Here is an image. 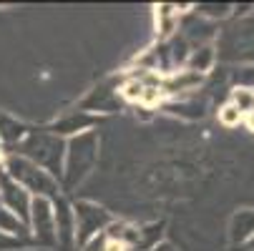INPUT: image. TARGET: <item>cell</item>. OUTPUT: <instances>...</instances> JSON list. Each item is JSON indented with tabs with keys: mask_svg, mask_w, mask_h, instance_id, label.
Instances as JSON below:
<instances>
[{
	"mask_svg": "<svg viewBox=\"0 0 254 251\" xmlns=\"http://www.w3.org/2000/svg\"><path fill=\"white\" fill-rule=\"evenodd\" d=\"M237 103H239V113L254 108V96H249L247 91H237Z\"/></svg>",
	"mask_w": 254,
	"mask_h": 251,
	"instance_id": "obj_10",
	"label": "cell"
},
{
	"mask_svg": "<svg viewBox=\"0 0 254 251\" xmlns=\"http://www.w3.org/2000/svg\"><path fill=\"white\" fill-rule=\"evenodd\" d=\"M237 118H239V108H234V105L224 108V113H222V121H224V123H234Z\"/></svg>",
	"mask_w": 254,
	"mask_h": 251,
	"instance_id": "obj_13",
	"label": "cell"
},
{
	"mask_svg": "<svg viewBox=\"0 0 254 251\" xmlns=\"http://www.w3.org/2000/svg\"><path fill=\"white\" fill-rule=\"evenodd\" d=\"M0 231L3 234H13V236H23L25 234V224L18 219V216H13V213L3 206V201H0Z\"/></svg>",
	"mask_w": 254,
	"mask_h": 251,
	"instance_id": "obj_6",
	"label": "cell"
},
{
	"mask_svg": "<svg viewBox=\"0 0 254 251\" xmlns=\"http://www.w3.org/2000/svg\"><path fill=\"white\" fill-rule=\"evenodd\" d=\"M234 239H244V236H249L252 231H254V213H239L237 216V224H234Z\"/></svg>",
	"mask_w": 254,
	"mask_h": 251,
	"instance_id": "obj_9",
	"label": "cell"
},
{
	"mask_svg": "<svg viewBox=\"0 0 254 251\" xmlns=\"http://www.w3.org/2000/svg\"><path fill=\"white\" fill-rule=\"evenodd\" d=\"M209 60H211V50H209V48H204V50H201V55H199V53L194 55V68L204 70V68L209 65Z\"/></svg>",
	"mask_w": 254,
	"mask_h": 251,
	"instance_id": "obj_11",
	"label": "cell"
},
{
	"mask_svg": "<svg viewBox=\"0 0 254 251\" xmlns=\"http://www.w3.org/2000/svg\"><path fill=\"white\" fill-rule=\"evenodd\" d=\"M23 136V126L20 123H13L8 116H0V138L5 143H13Z\"/></svg>",
	"mask_w": 254,
	"mask_h": 251,
	"instance_id": "obj_7",
	"label": "cell"
},
{
	"mask_svg": "<svg viewBox=\"0 0 254 251\" xmlns=\"http://www.w3.org/2000/svg\"><path fill=\"white\" fill-rule=\"evenodd\" d=\"M25 156H30L35 166H48L51 171H58V158H61V143L46 136H33L25 146Z\"/></svg>",
	"mask_w": 254,
	"mask_h": 251,
	"instance_id": "obj_3",
	"label": "cell"
},
{
	"mask_svg": "<svg viewBox=\"0 0 254 251\" xmlns=\"http://www.w3.org/2000/svg\"><path fill=\"white\" fill-rule=\"evenodd\" d=\"M30 216H33V226H35V236L41 244H53L56 241V226H53V213L51 206L43 196H38L35 201H30Z\"/></svg>",
	"mask_w": 254,
	"mask_h": 251,
	"instance_id": "obj_4",
	"label": "cell"
},
{
	"mask_svg": "<svg viewBox=\"0 0 254 251\" xmlns=\"http://www.w3.org/2000/svg\"><path fill=\"white\" fill-rule=\"evenodd\" d=\"M5 171L20 189H28V191H35V194H51L53 191L51 178L35 163H30L28 158H8Z\"/></svg>",
	"mask_w": 254,
	"mask_h": 251,
	"instance_id": "obj_1",
	"label": "cell"
},
{
	"mask_svg": "<svg viewBox=\"0 0 254 251\" xmlns=\"http://www.w3.org/2000/svg\"><path fill=\"white\" fill-rule=\"evenodd\" d=\"M199 83H201V76H199V73H184L181 78L169 81L166 88H169V91H184V88H194V86H199Z\"/></svg>",
	"mask_w": 254,
	"mask_h": 251,
	"instance_id": "obj_8",
	"label": "cell"
},
{
	"mask_svg": "<svg viewBox=\"0 0 254 251\" xmlns=\"http://www.w3.org/2000/svg\"><path fill=\"white\" fill-rule=\"evenodd\" d=\"M15 246H18V239L0 231V251H8V249H15Z\"/></svg>",
	"mask_w": 254,
	"mask_h": 251,
	"instance_id": "obj_12",
	"label": "cell"
},
{
	"mask_svg": "<svg viewBox=\"0 0 254 251\" xmlns=\"http://www.w3.org/2000/svg\"><path fill=\"white\" fill-rule=\"evenodd\" d=\"M0 201H3V206L13 213V216H18L25 224L28 213H30V199H28L25 189H20L8 176L5 168H0Z\"/></svg>",
	"mask_w": 254,
	"mask_h": 251,
	"instance_id": "obj_2",
	"label": "cell"
},
{
	"mask_svg": "<svg viewBox=\"0 0 254 251\" xmlns=\"http://www.w3.org/2000/svg\"><path fill=\"white\" fill-rule=\"evenodd\" d=\"M86 138H76L70 143V184H76V178H81L86 173V166L93 161V151H91V143L88 149H83Z\"/></svg>",
	"mask_w": 254,
	"mask_h": 251,
	"instance_id": "obj_5",
	"label": "cell"
}]
</instances>
